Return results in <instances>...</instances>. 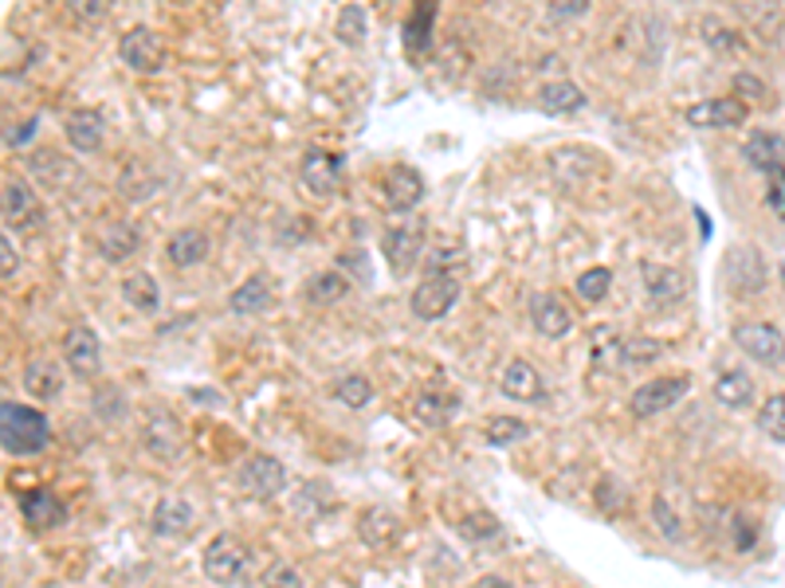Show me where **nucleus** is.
<instances>
[{
  "label": "nucleus",
  "instance_id": "1",
  "mask_svg": "<svg viewBox=\"0 0 785 588\" xmlns=\"http://www.w3.org/2000/svg\"><path fill=\"white\" fill-rule=\"evenodd\" d=\"M51 440V424L39 408L4 401L0 404V443L9 455H39Z\"/></svg>",
  "mask_w": 785,
  "mask_h": 588
},
{
  "label": "nucleus",
  "instance_id": "2",
  "mask_svg": "<svg viewBox=\"0 0 785 588\" xmlns=\"http://www.w3.org/2000/svg\"><path fill=\"white\" fill-rule=\"evenodd\" d=\"M201 568H205V577L213 585H244L247 580V568H252V553L240 538L232 534H220L205 546V558H201Z\"/></svg>",
  "mask_w": 785,
  "mask_h": 588
},
{
  "label": "nucleus",
  "instance_id": "3",
  "mask_svg": "<svg viewBox=\"0 0 785 588\" xmlns=\"http://www.w3.org/2000/svg\"><path fill=\"white\" fill-rule=\"evenodd\" d=\"M460 298V274L451 271H424V283L412 291L409 298V310L421 318V322H436L444 314L456 306Z\"/></svg>",
  "mask_w": 785,
  "mask_h": 588
},
{
  "label": "nucleus",
  "instance_id": "4",
  "mask_svg": "<svg viewBox=\"0 0 785 588\" xmlns=\"http://www.w3.org/2000/svg\"><path fill=\"white\" fill-rule=\"evenodd\" d=\"M691 389L687 377H656V381H644L632 396H628V412L637 416V420H648V416H660L667 412L672 404H679Z\"/></svg>",
  "mask_w": 785,
  "mask_h": 588
},
{
  "label": "nucleus",
  "instance_id": "5",
  "mask_svg": "<svg viewBox=\"0 0 785 588\" xmlns=\"http://www.w3.org/2000/svg\"><path fill=\"white\" fill-rule=\"evenodd\" d=\"M735 345L762 365H785V333L770 322H742L730 330Z\"/></svg>",
  "mask_w": 785,
  "mask_h": 588
},
{
  "label": "nucleus",
  "instance_id": "6",
  "mask_svg": "<svg viewBox=\"0 0 785 588\" xmlns=\"http://www.w3.org/2000/svg\"><path fill=\"white\" fill-rule=\"evenodd\" d=\"M118 56L137 75H154V71L166 68V44L154 28H130L118 44Z\"/></svg>",
  "mask_w": 785,
  "mask_h": 588
},
{
  "label": "nucleus",
  "instance_id": "7",
  "mask_svg": "<svg viewBox=\"0 0 785 588\" xmlns=\"http://www.w3.org/2000/svg\"><path fill=\"white\" fill-rule=\"evenodd\" d=\"M235 482L255 499H275L287 487V467L275 455H247L235 470Z\"/></svg>",
  "mask_w": 785,
  "mask_h": 588
},
{
  "label": "nucleus",
  "instance_id": "8",
  "mask_svg": "<svg viewBox=\"0 0 785 588\" xmlns=\"http://www.w3.org/2000/svg\"><path fill=\"white\" fill-rule=\"evenodd\" d=\"M63 362L75 372L78 381H90L102 369V342L90 326H71L68 338H63Z\"/></svg>",
  "mask_w": 785,
  "mask_h": 588
},
{
  "label": "nucleus",
  "instance_id": "9",
  "mask_svg": "<svg viewBox=\"0 0 785 588\" xmlns=\"http://www.w3.org/2000/svg\"><path fill=\"white\" fill-rule=\"evenodd\" d=\"M421 252H424V228L421 224L389 228V232L382 235V255H385V264H389L392 274H409L412 267L421 264Z\"/></svg>",
  "mask_w": 785,
  "mask_h": 588
},
{
  "label": "nucleus",
  "instance_id": "10",
  "mask_svg": "<svg viewBox=\"0 0 785 588\" xmlns=\"http://www.w3.org/2000/svg\"><path fill=\"white\" fill-rule=\"evenodd\" d=\"M750 118V107L742 98H706L687 107V122L696 130H738Z\"/></svg>",
  "mask_w": 785,
  "mask_h": 588
},
{
  "label": "nucleus",
  "instance_id": "11",
  "mask_svg": "<svg viewBox=\"0 0 785 588\" xmlns=\"http://www.w3.org/2000/svg\"><path fill=\"white\" fill-rule=\"evenodd\" d=\"M299 181L311 196H334V188L342 181V157L330 154V149H306Z\"/></svg>",
  "mask_w": 785,
  "mask_h": 588
},
{
  "label": "nucleus",
  "instance_id": "12",
  "mask_svg": "<svg viewBox=\"0 0 785 588\" xmlns=\"http://www.w3.org/2000/svg\"><path fill=\"white\" fill-rule=\"evenodd\" d=\"M530 326L542 333V338H566L573 330V310L566 306V298L554 291H542L530 298Z\"/></svg>",
  "mask_w": 785,
  "mask_h": 588
},
{
  "label": "nucleus",
  "instance_id": "13",
  "mask_svg": "<svg viewBox=\"0 0 785 588\" xmlns=\"http://www.w3.org/2000/svg\"><path fill=\"white\" fill-rule=\"evenodd\" d=\"M382 193L392 212H412V208L424 200V176L412 166H392L389 173H385Z\"/></svg>",
  "mask_w": 785,
  "mask_h": 588
},
{
  "label": "nucleus",
  "instance_id": "14",
  "mask_svg": "<svg viewBox=\"0 0 785 588\" xmlns=\"http://www.w3.org/2000/svg\"><path fill=\"white\" fill-rule=\"evenodd\" d=\"M142 443H146V451L157 455V460H177V455H181V443H185V431H181V424H177L169 412H149L146 428H142Z\"/></svg>",
  "mask_w": 785,
  "mask_h": 588
},
{
  "label": "nucleus",
  "instance_id": "15",
  "mask_svg": "<svg viewBox=\"0 0 785 588\" xmlns=\"http://www.w3.org/2000/svg\"><path fill=\"white\" fill-rule=\"evenodd\" d=\"M20 514H24V522H28L32 529H56L68 522V510H63V502H59V494H51L48 487H36L28 490L24 499H20Z\"/></svg>",
  "mask_w": 785,
  "mask_h": 588
},
{
  "label": "nucleus",
  "instance_id": "16",
  "mask_svg": "<svg viewBox=\"0 0 785 588\" xmlns=\"http://www.w3.org/2000/svg\"><path fill=\"white\" fill-rule=\"evenodd\" d=\"M499 389H503V396H510V401H519V404L542 401V396H546V384H542L539 369L530 362H522V357L507 362V369H503V377H499Z\"/></svg>",
  "mask_w": 785,
  "mask_h": 588
},
{
  "label": "nucleus",
  "instance_id": "17",
  "mask_svg": "<svg viewBox=\"0 0 785 588\" xmlns=\"http://www.w3.org/2000/svg\"><path fill=\"white\" fill-rule=\"evenodd\" d=\"M4 220L12 228H39L44 220V205L24 181H4Z\"/></svg>",
  "mask_w": 785,
  "mask_h": 588
},
{
  "label": "nucleus",
  "instance_id": "18",
  "mask_svg": "<svg viewBox=\"0 0 785 588\" xmlns=\"http://www.w3.org/2000/svg\"><path fill=\"white\" fill-rule=\"evenodd\" d=\"M640 279H644V291L648 298L656 306H667V303H679L687 291V279L676 271V267H660V264H640Z\"/></svg>",
  "mask_w": 785,
  "mask_h": 588
},
{
  "label": "nucleus",
  "instance_id": "19",
  "mask_svg": "<svg viewBox=\"0 0 785 588\" xmlns=\"http://www.w3.org/2000/svg\"><path fill=\"white\" fill-rule=\"evenodd\" d=\"M24 389L36 401H56L59 392H63V365L51 362V357H32L24 365Z\"/></svg>",
  "mask_w": 785,
  "mask_h": 588
},
{
  "label": "nucleus",
  "instance_id": "20",
  "mask_svg": "<svg viewBox=\"0 0 785 588\" xmlns=\"http://www.w3.org/2000/svg\"><path fill=\"white\" fill-rule=\"evenodd\" d=\"M169 267H196L208 259V235L201 228H181L166 240Z\"/></svg>",
  "mask_w": 785,
  "mask_h": 588
},
{
  "label": "nucleus",
  "instance_id": "21",
  "mask_svg": "<svg viewBox=\"0 0 785 588\" xmlns=\"http://www.w3.org/2000/svg\"><path fill=\"white\" fill-rule=\"evenodd\" d=\"M63 130H68V142L78 149V154H95V149L102 146V130H107V122H102L98 110H75V114H68Z\"/></svg>",
  "mask_w": 785,
  "mask_h": 588
},
{
  "label": "nucleus",
  "instance_id": "22",
  "mask_svg": "<svg viewBox=\"0 0 785 588\" xmlns=\"http://www.w3.org/2000/svg\"><path fill=\"white\" fill-rule=\"evenodd\" d=\"M742 157L758 173H774L777 166H785V142L777 134H770V130H758L754 137H746Z\"/></svg>",
  "mask_w": 785,
  "mask_h": 588
},
{
  "label": "nucleus",
  "instance_id": "23",
  "mask_svg": "<svg viewBox=\"0 0 785 588\" xmlns=\"http://www.w3.org/2000/svg\"><path fill=\"white\" fill-rule=\"evenodd\" d=\"M358 534H362L365 546H392L401 538V518L385 506H370L358 522Z\"/></svg>",
  "mask_w": 785,
  "mask_h": 588
},
{
  "label": "nucleus",
  "instance_id": "24",
  "mask_svg": "<svg viewBox=\"0 0 785 588\" xmlns=\"http://www.w3.org/2000/svg\"><path fill=\"white\" fill-rule=\"evenodd\" d=\"M271 283H267L264 274H252L244 286H235L232 298H228V310L240 314V318H247V314H264L267 306H271Z\"/></svg>",
  "mask_w": 785,
  "mask_h": 588
},
{
  "label": "nucleus",
  "instance_id": "25",
  "mask_svg": "<svg viewBox=\"0 0 785 588\" xmlns=\"http://www.w3.org/2000/svg\"><path fill=\"white\" fill-rule=\"evenodd\" d=\"M412 412H416V424H424V428H444V424L460 412V401L456 396H448V392H421L416 396V404H412Z\"/></svg>",
  "mask_w": 785,
  "mask_h": 588
},
{
  "label": "nucleus",
  "instance_id": "26",
  "mask_svg": "<svg viewBox=\"0 0 785 588\" xmlns=\"http://www.w3.org/2000/svg\"><path fill=\"white\" fill-rule=\"evenodd\" d=\"M193 526V506L185 499H161L154 506V534L157 538H177Z\"/></svg>",
  "mask_w": 785,
  "mask_h": 588
},
{
  "label": "nucleus",
  "instance_id": "27",
  "mask_svg": "<svg viewBox=\"0 0 785 588\" xmlns=\"http://www.w3.org/2000/svg\"><path fill=\"white\" fill-rule=\"evenodd\" d=\"M137 244H142V235H137V228L130 224V220H114V224L102 232V240H98V247H102V259H110V264H122V259H130V255L137 252Z\"/></svg>",
  "mask_w": 785,
  "mask_h": 588
},
{
  "label": "nucleus",
  "instance_id": "28",
  "mask_svg": "<svg viewBox=\"0 0 785 588\" xmlns=\"http://www.w3.org/2000/svg\"><path fill=\"white\" fill-rule=\"evenodd\" d=\"M122 298H126L134 310L154 314L161 306V291H157V279L149 271H134L122 279Z\"/></svg>",
  "mask_w": 785,
  "mask_h": 588
},
{
  "label": "nucleus",
  "instance_id": "29",
  "mask_svg": "<svg viewBox=\"0 0 785 588\" xmlns=\"http://www.w3.org/2000/svg\"><path fill=\"white\" fill-rule=\"evenodd\" d=\"M432 20H436V4H416L404 20V48L409 56H421L432 44Z\"/></svg>",
  "mask_w": 785,
  "mask_h": 588
},
{
  "label": "nucleus",
  "instance_id": "30",
  "mask_svg": "<svg viewBox=\"0 0 785 588\" xmlns=\"http://www.w3.org/2000/svg\"><path fill=\"white\" fill-rule=\"evenodd\" d=\"M460 538L471 541V546H487V541H499L503 538V526L495 514H487V510H471V514H463L460 518Z\"/></svg>",
  "mask_w": 785,
  "mask_h": 588
},
{
  "label": "nucleus",
  "instance_id": "31",
  "mask_svg": "<svg viewBox=\"0 0 785 588\" xmlns=\"http://www.w3.org/2000/svg\"><path fill=\"white\" fill-rule=\"evenodd\" d=\"M350 294V279H346L342 271H318L311 274V283H306V298H311L314 306H330L338 303V298H346Z\"/></svg>",
  "mask_w": 785,
  "mask_h": 588
},
{
  "label": "nucleus",
  "instance_id": "32",
  "mask_svg": "<svg viewBox=\"0 0 785 588\" xmlns=\"http://www.w3.org/2000/svg\"><path fill=\"white\" fill-rule=\"evenodd\" d=\"M715 396L726 408H746V404L754 401V381H750L742 369H730L715 381Z\"/></svg>",
  "mask_w": 785,
  "mask_h": 588
},
{
  "label": "nucleus",
  "instance_id": "33",
  "mask_svg": "<svg viewBox=\"0 0 785 588\" xmlns=\"http://www.w3.org/2000/svg\"><path fill=\"white\" fill-rule=\"evenodd\" d=\"M542 107L550 110V114H573V110L585 107V90L573 87V83H550V87H542Z\"/></svg>",
  "mask_w": 785,
  "mask_h": 588
},
{
  "label": "nucleus",
  "instance_id": "34",
  "mask_svg": "<svg viewBox=\"0 0 785 588\" xmlns=\"http://www.w3.org/2000/svg\"><path fill=\"white\" fill-rule=\"evenodd\" d=\"M365 32H370L365 9L362 4H346V9L338 12V28H334V36L342 39L346 48H358V44H365Z\"/></svg>",
  "mask_w": 785,
  "mask_h": 588
},
{
  "label": "nucleus",
  "instance_id": "35",
  "mask_svg": "<svg viewBox=\"0 0 785 588\" xmlns=\"http://www.w3.org/2000/svg\"><path fill=\"white\" fill-rule=\"evenodd\" d=\"M334 396L346 404V408H365L373 401V381L362 372H346L342 381L334 384Z\"/></svg>",
  "mask_w": 785,
  "mask_h": 588
},
{
  "label": "nucleus",
  "instance_id": "36",
  "mask_svg": "<svg viewBox=\"0 0 785 588\" xmlns=\"http://www.w3.org/2000/svg\"><path fill=\"white\" fill-rule=\"evenodd\" d=\"M608 286H613V271H608V267H589V271L578 274L573 291H578L581 303H601L608 294Z\"/></svg>",
  "mask_w": 785,
  "mask_h": 588
},
{
  "label": "nucleus",
  "instance_id": "37",
  "mask_svg": "<svg viewBox=\"0 0 785 588\" xmlns=\"http://www.w3.org/2000/svg\"><path fill=\"white\" fill-rule=\"evenodd\" d=\"M527 424L515 420V416H491L487 420V443L491 448H510V443L527 440Z\"/></svg>",
  "mask_w": 785,
  "mask_h": 588
},
{
  "label": "nucleus",
  "instance_id": "38",
  "mask_svg": "<svg viewBox=\"0 0 785 588\" xmlns=\"http://www.w3.org/2000/svg\"><path fill=\"white\" fill-rule=\"evenodd\" d=\"M758 428H762L770 440L785 443V396L782 392L762 404V412H758Z\"/></svg>",
  "mask_w": 785,
  "mask_h": 588
},
{
  "label": "nucleus",
  "instance_id": "39",
  "mask_svg": "<svg viewBox=\"0 0 785 588\" xmlns=\"http://www.w3.org/2000/svg\"><path fill=\"white\" fill-rule=\"evenodd\" d=\"M95 408L102 420H118L122 412H126V401H122V392L110 389V384H102V389L95 392Z\"/></svg>",
  "mask_w": 785,
  "mask_h": 588
},
{
  "label": "nucleus",
  "instance_id": "40",
  "mask_svg": "<svg viewBox=\"0 0 785 588\" xmlns=\"http://www.w3.org/2000/svg\"><path fill=\"white\" fill-rule=\"evenodd\" d=\"M770 176V188H765V205H770V212L777 216V220H785V166H777Z\"/></svg>",
  "mask_w": 785,
  "mask_h": 588
},
{
  "label": "nucleus",
  "instance_id": "41",
  "mask_svg": "<svg viewBox=\"0 0 785 588\" xmlns=\"http://www.w3.org/2000/svg\"><path fill=\"white\" fill-rule=\"evenodd\" d=\"M264 588H303V577H299L291 565H275V568H267Z\"/></svg>",
  "mask_w": 785,
  "mask_h": 588
},
{
  "label": "nucleus",
  "instance_id": "42",
  "mask_svg": "<svg viewBox=\"0 0 785 588\" xmlns=\"http://www.w3.org/2000/svg\"><path fill=\"white\" fill-rule=\"evenodd\" d=\"M652 514H656L660 529H664V538L676 541V538H679V522L672 518V510H667V502H664V499H652Z\"/></svg>",
  "mask_w": 785,
  "mask_h": 588
},
{
  "label": "nucleus",
  "instance_id": "43",
  "mask_svg": "<svg viewBox=\"0 0 785 588\" xmlns=\"http://www.w3.org/2000/svg\"><path fill=\"white\" fill-rule=\"evenodd\" d=\"M706 28L715 32V36H706V39H711V44H715L718 51H742V48H746V44H742V36H738V32L715 28V24H706ZM706 28H703V32H706Z\"/></svg>",
  "mask_w": 785,
  "mask_h": 588
},
{
  "label": "nucleus",
  "instance_id": "44",
  "mask_svg": "<svg viewBox=\"0 0 785 588\" xmlns=\"http://www.w3.org/2000/svg\"><path fill=\"white\" fill-rule=\"evenodd\" d=\"M589 4L585 0H558V4H550V16L554 20H566V16H585Z\"/></svg>",
  "mask_w": 785,
  "mask_h": 588
},
{
  "label": "nucleus",
  "instance_id": "45",
  "mask_svg": "<svg viewBox=\"0 0 785 588\" xmlns=\"http://www.w3.org/2000/svg\"><path fill=\"white\" fill-rule=\"evenodd\" d=\"M754 538H758V529L750 526L746 518H738L735 522V549H742V553L746 549H754Z\"/></svg>",
  "mask_w": 785,
  "mask_h": 588
},
{
  "label": "nucleus",
  "instance_id": "46",
  "mask_svg": "<svg viewBox=\"0 0 785 588\" xmlns=\"http://www.w3.org/2000/svg\"><path fill=\"white\" fill-rule=\"evenodd\" d=\"M660 353V345L656 342H628V362H652V357H656Z\"/></svg>",
  "mask_w": 785,
  "mask_h": 588
},
{
  "label": "nucleus",
  "instance_id": "47",
  "mask_svg": "<svg viewBox=\"0 0 785 588\" xmlns=\"http://www.w3.org/2000/svg\"><path fill=\"white\" fill-rule=\"evenodd\" d=\"M735 90L738 95H750V98H765V87L754 75H735Z\"/></svg>",
  "mask_w": 785,
  "mask_h": 588
},
{
  "label": "nucleus",
  "instance_id": "48",
  "mask_svg": "<svg viewBox=\"0 0 785 588\" xmlns=\"http://www.w3.org/2000/svg\"><path fill=\"white\" fill-rule=\"evenodd\" d=\"M0 255H4V279H12V274H16V267H20V259H16V252H12V240H9V235L0 240Z\"/></svg>",
  "mask_w": 785,
  "mask_h": 588
},
{
  "label": "nucleus",
  "instance_id": "49",
  "mask_svg": "<svg viewBox=\"0 0 785 588\" xmlns=\"http://www.w3.org/2000/svg\"><path fill=\"white\" fill-rule=\"evenodd\" d=\"M36 126H39L36 118H28V122H24V126H20V130H12V134H9V146H24V142H28V137L36 134Z\"/></svg>",
  "mask_w": 785,
  "mask_h": 588
},
{
  "label": "nucleus",
  "instance_id": "50",
  "mask_svg": "<svg viewBox=\"0 0 785 588\" xmlns=\"http://www.w3.org/2000/svg\"><path fill=\"white\" fill-rule=\"evenodd\" d=\"M71 9H75L78 16H102L107 4H102V0H78V4H71Z\"/></svg>",
  "mask_w": 785,
  "mask_h": 588
},
{
  "label": "nucleus",
  "instance_id": "51",
  "mask_svg": "<svg viewBox=\"0 0 785 588\" xmlns=\"http://www.w3.org/2000/svg\"><path fill=\"white\" fill-rule=\"evenodd\" d=\"M480 588H515V585H507V580H499V577H487V580H480Z\"/></svg>",
  "mask_w": 785,
  "mask_h": 588
}]
</instances>
